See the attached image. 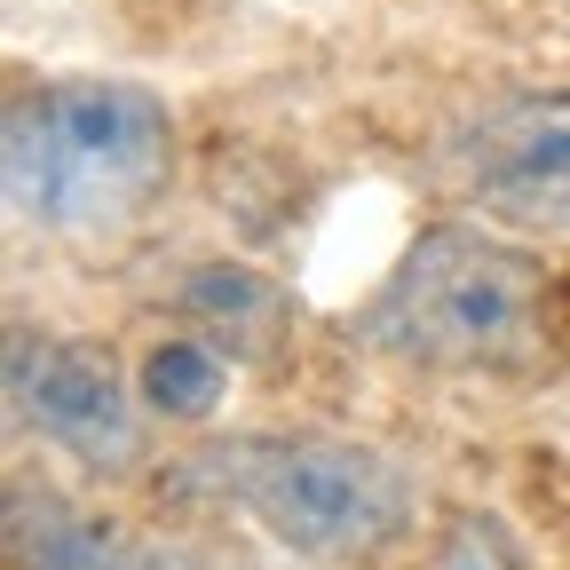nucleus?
Listing matches in <instances>:
<instances>
[{"mask_svg": "<svg viewBox=\"0 0 570 570\" xmlns=\"http://www.w3.org/2000/svg\"><path fill=\"white\" fill-rule=\"evenodd\" d=\"M356 333L412 373H539L570 356V277L491 223H428Z\"/></svg>", "mask_w": 570, "mask_h": 570, "instance_id": "obj_1", "label": "nucleus"}, {"mask_svg": "<svg viewBox=\"0 0 570 570\" xmlns=\"http://www.w3.org/2000/svg\"><path fill=\"white\" fill-rule=\"evenodd\" d=\"M0 183L40 238H119L175 183V111L142 80H32L0 119Z\"/></svg>", "mask_w": 570, "mask_h": 570, "instance_id": "obj_2", "label": "nucleus"}, {"mask_svg": "<svg viewBox=\"0 0 570 570\" xmlns=\"http://www.w3.org/2000/svg\"><path fill=\"white\" fill-rule=\"evenodd\" d=\"M183 483L246 515L294 562H373L412 531V475L389 452L317 428L214 436L183 460Z\"/></svg>", "mask_w": 570, "mask_h": 570, "instance_id": "obj_3", "label": "nucleus"}, {"mask_svg": "<svg viewBox=\"0 0 570 570\" xmlns=\"http://www.w3.org/2000/svg\"><path fill=\"white\" fill-rule=\"evenodd\" d=\"M9 412L24 436H40L88 475H135L151 452V404L135 373L80 333H9Z\"/></svg>", "mask_w": 570, "mask_h": 570, "instance_id": "obj_4", "label": "nucleus"}, {"mask_svg": "<svg viewBox=\"0 0 570 570\" xmlns=\"http://www.w3.org/2000/svg\"><path fill=\"white\" fill-rule=\"evenodd\" d=\"M444 175L491 230L570 238V88H508L475 104L444 142Z\"/></svg>", "mask_w": 570, "mask_h": 570, "instance_id": "obj_5", "label": "nucleus"}, {"mask_svg": "<svg viewBox=\"0 0 570 570\" xmlns=\"http://www.w3.org/2000/svg\"><path fill=\"white\" fill-rule=\"evenodd\" d=\"M9 562L17 570H190L175 547L142 539L63 491H9Z\"/></svg>", "mask_w": 570, "mask_h": 570, "instance_id": "obj_6", "label": "nucleus"}, {"mask_svg": "<svg viewBox=\"0 0 570 570\" xmlns=\"http://www.w3.org/2000/svg\"><path fill=\"white\" fill-rule=\"evenodd\" d=\"M135 389L151 420H206L230 396V348H214L206 333H159L135 365Z\"/></svg>", "mask_w": 570, "mask_h": 570, "instance_id": "obj_7", "label": "nucleus"}, {"mask_svg": "<svg viewBox=\"0 0 570 570\" xmlns=\"http://www.w3.org/2000/svg\"><path fill=\"white\" fill-rule=\"evenodd\" d=\"M183 309L206 325V341H214V348H230L238 333H269V325L285 317V294H277L262 269L206 262V269H190V285H183Z\"/></svg>", "mask_w": 570, "mask_h": 570, "instance_id": "obj_8", "label": "nucleus"}, {"mask_svg": "<svg viewBox=\"0 0 570 570\" xmlns=\"http://www.w3.org/2000/svg\"><path fill=\"white\" fill-rule=\"evenodd\" d=\"M420 570H531L523 539L508 515H491V508H452L436 523V547H428Z\"/></svg>", "mask_w": 570, "mask_h": 570, "instance_id": "obj_9", "label": "nucleus"}]
</instances>
